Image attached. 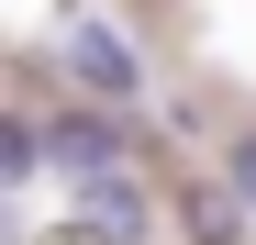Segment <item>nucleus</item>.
Here are the masks:
<instances>
[{
	"mask_svg": "<svg viewBox=\"0 0 256 245\" xmlns=\"http://www.w3.org/2000/svg\"><path fill=\"white\" fill-rule=\"evenodd\" d=\"M78 223H90L100 245H134V234H145V190L112 168V178H90V190H78Z\"/></svg>",
	"mask_w": 256,
	"mask_h": 245,
	"instance_id": "20e7f679",
	"label": "nucleus"
},
{
	"mask_svg": "<svg viewBox=\"0 0 256 245\" xmlns=\"http://www.w3.org/2000/svg\"><path fill=\"white\" fill-rule=\"evenodd\" d=\"M45 168H67L78 190H90V178H112V168H122V122H112L100 100L56 112V122H45Z\"/></svg>",
	"mask_w": 256,
	"mask_h": 245,
	"instance_id": "f03ea898",
	"label": "nucleus"
},
{
	"mask_svg": "<svg viewBox=\"0 0 256 245\" xmlns=\"http://www.w3.org/2000/svg\"><path fill=\"white\" fill-rule=\"evenodd\" d=\"M178 234H190V245H245V234H256V212L234 200V178L212 168V178H190V190H178Z\"/></svg>",
	"mask_w": 256,
	"mask_h": 245,
	"instance_id": "7ed1b4c3",
	"label": "nucleus"
},
{
	"mask_svg": "<svg viewBox=\"0 0 256 245\" xmlns=\"http://www.w3.org/2000/svg\"><path fill=\"white\" fill-rule=\"evenodd\" d=\"M67 78H78L90 100H134V90H145V56L122 45L112 22H90V12H78V22H67Z\"/></svg>",
	"mask_w": 256,
	"mask_h": 245,
	"instance_id": "f257e3e1",
	"label": "nucleus"
},
{
	"mask_svg": "<svg viewBox=\"0 0 256 245\" xmlns=\"http://www.w3.org/2000/svg\"><path fill=\"white\" fill-rule=\"evenodd\" d=\"M34 168H45V122H22V112H0V190H22Z\"/></svg>",
	"mask_w": 256,
	"mask_h": 245,
	"instance_id": "39448f33",
	"label": "nucleus"
},
{
	"mask_svg": "<svg viewBox=\"0 0 256 245\" xmlns=\"http://www.w3.org/2000/svg\"><path fill=\"white\" fill-rule=\"evenodd\" d=\"M223 178H234V200L256 212V134H234V145H223Z\"/></svg>",
	"mask_w": 256,
	"mask_h": 245,
	"instance_id": "423d86ee",
	"label": "nucleus"
}]
</instances>
